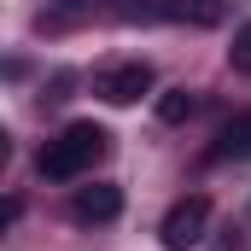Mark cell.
I'll return each instance as SVG.
<instances>
[{
  "instance_id": "3957f363",
  "label": "cell",
  "mask_w": 251,
  "mask_h": 251,
  "mask_svg": "<svg viewBox=\"0 0 251 251\" xmlns=\"http://www.w3.org/2000/svg\"><path fill=\"white\" fill-rule=\"evenodd\" d=\"M152 64L146 59H117L105 64V70H94V94L105 100V105H134V100H146L152 94Z\"/></svg>"
},
{
  "instance_id": "277c9868",
  "label": "cell",
  "mask_w": 251,
  "mask_h": 251,
  "mask_svg": "<svg viewBox=\"0 0 251 251\" xmlns=\"http://www.w3.org/2000/svg\"><path fill=\"white\" fill-rule=\"evenodd\" d=\"M117 216H123V187L94 181V187H76V193H70V222L94 228V222H117Z\"/></svg>"
},
{
  "instance_id": "6da1fadb",
  "label": "cell",
  "mask_w": 251,
  "mask_h": 251,
  "mask_svg": "<svg viewBox=\"0 0 251 251\" xmlns=\"http://www.w3.org/2000/svg\"><path fill=\"white\" fill-rule=\"evenodd\" d=\"M105 152H111V134L100 123H64L59 134L35 152V176H41V181H82Z\"/></svg>"
},
{
  "instance_id": "52a82bcc",
  "label": "cell",
  "mask_w": 251,
  "mask_h": 251,
  "mask_svg": "<svg viewBox=\"0 0 251 251\" xmlns=\"http://www.w3.org/2000/svg\"><path fill=\"white\" fill-rule=\"evenodd\" d=\"M100 6H105L111 24H152V18H164V0H100Z\"/></svg>"
},
{
  "instance_id": "9c48e42d",
  "label": "cell",
  "mask_w": 251,
  "mask_h": 251,
  "mask_svg": "<svg viewBox=\"0 0 251 251\" xmlns=\"http://www.w3.org/2000/svg\"><path fill=\"white\" fill-rule=\"evenodd\" d=\"M228 64L240 70V76H251V18L234 29V47H228Z\"/></svg>"
},
{
  "instance_id": "8992f818",
  "label": "cell",
  "mask_w": 251,
  "mask_h": 251,
  "mask_svg": "<svg viewBox=\"0 0 251 251\" xmlns=\"http://www.w3.org/2000/svg\"><path fill=\"white\" fill-rule=\"evenodd\" d=\"M170 24H193V29H216L228 18V0H164Z\"/></svg>"
},
{
  "instance_id": "ba28073f",
  "label": "cell",
  "mask_w": 251,
  "mask_h": 251,
  "mask_svg": "<svg viewBox=\"0 0 251 251\" xmlns=\"http://www.w3.org/2000/svg\"><path fill=\"white\" fill-rule=\"evenodd\" d=\"M193 111H199V94H193V88H170V94H158V123H187Z\"/></svg>"
},
{
  "instance_id": "5b68a950",
  "label": "cell",
  "mask_w": 251,
  "mask_h": 251,
  "mask_svg": "<svg viewBox=\"0 0 251 251\" xmlns=\"http://www.w3.org/2000/svg\"><path fill=\"white\" fill-rule=\"evenodd\" d=\"M204 158L210 164H246L251 158V111H234L228 123L216 128V140L204 146Z\"/></svg>"
},
{
  "instance_id": "7a4b0ae2",
  "label": "cell",
  "mask_w": 251,
  "mask_h": 251,
  "mask_svg": "<svg viewBox=\"0 0 251 251\" xmlns=\"http://www.w3.org/2000/svg\"><path fill=\"white\" fill-rule=\"evenodd\" d=\"M204 234H210V199H204V193L176 199V204L164 210V222H158L164 251H193V246H204Z\"/></svg>"
},
{
  "instance_id": "30bf717a",
  "label": "cell",
  "mask_w": 251,
  "mask_h": 251,
  "mask_svg": "<svg viewBox=\"0 0 251 251\" xmlns=\"http://www.w3.org/2000/svg\"><path fill=\"white\" fill-rule=\"evenodd\" d=\"M18 216H24V199H6V204H0V222H6V228H12V222H18Z\"/></svg>"
}]
</instances>
